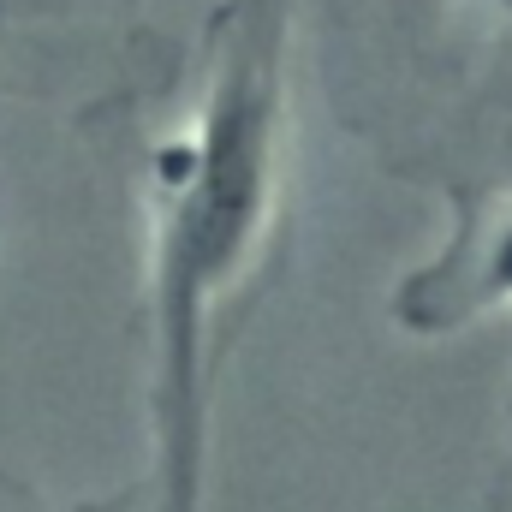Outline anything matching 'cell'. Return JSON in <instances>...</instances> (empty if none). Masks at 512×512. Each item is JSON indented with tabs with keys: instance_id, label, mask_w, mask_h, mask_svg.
Returning a JSON list of instances; mask_svg holds the SVG:
<instances>
[{
	"instance_id": "obj_1",
	"label": "cell",
	"mask_w": 512,
	"mask_h": 512,
	"mask_svg": "<svg viewBox=\"0 0 512 512\" xmlns=\"http://www.w3.org/2000/svg\"><path fill=\"white\" fill-rule=\"evenodd\" d=\"M286 0H227L179 126L143 149L149 417L167 512H197L209 387L286 239Z\"/></svg>"
},
{
	"instance_id": "obj_2",
	"label": "cell",
	"mask_w": 512,
	"mask_h": 512,
	"mask_svg": "<svg viewBox=\"0 0 512 512\" xmlns=\"http://www.w3.org/2000/svg\"><path fill=\"white\" fill-rule=\"evenodd\" d=\"M447 203L441 251L393 292V322L411 334H459L512 304V185H447Z\"/></svg>"
},
{
	"instance_id": "obj_3",
	"label": "cell",
	"mask_w": 512,
	"mask_h": 512,
	"mask_svg": "<svg viewBox=\"0 0 512 512\" xmlns=\"http://www.w3.org/2000/svg\"><path fill=\"white\" fill-rule=\"evenodd\" d=\"M483 6H489V12H495V18L512 30V0H483Z\"/></svg>"
}]
</instances>
